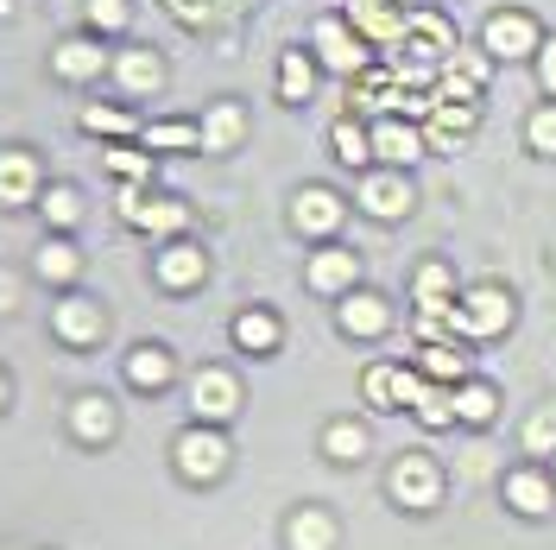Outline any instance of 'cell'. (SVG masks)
Instances as JSON below:
<instances>
[{
  "instance_id": "1",
  "label": "cell",
  "mask_w": 556,
  "mask_h": 550,
  "mask_svg": "<svg viewBox=\"0 0 556 550\" xmlns=\"http://www.w3.org/2000/svg\"><path fill=\"white\" fill-rule=\"evenodd\" d=\"M506 323H513V298H506L500 285H481V291H468V298L450 310V336H468V342L500 336Z\"/></svg>"
},
{
  "instance_id": "2",
  "label": "cell",
  "mask_w": 556,
  "mask_h": 550,
  "mask_svg": "<svg viewBox=\"0 0 556 550\" xmlns=\"http://www.w3.org/2000/svg\"><path fill=\"white\" fill-rule=\"evenodd\" d=\"M172 462H177L184 482H215V475L228 468V437H222L215 424H190L172 443Z\"/></svg>"
},
{
  "instance_id": "3",
  "label": "cell",
  "mask_w": 556,
  "mask_h": 550,
  "mask_svg": "<svg viewBox=\"0 0 556 550\" xmlns=\"http://www.w3.org/2000/svg\"><path fill=\"white\" fill-rule=\"evenodd\" d=\"M354 203L367 209L374 222H405L417 203V190H412V177L405 172H392V165H374V172H361V197Z\"/></svg>"
},
{
  "instance_id": "4",
  "label": "cell",
  "mask_w": 556,
  "mask_h": 550,
  "mask_svg": "<svg viewBox=\"0 0 556 550\" xmlns=\"http://www.w3.org/2000/svg\"><path fill=\"white\" fill-rule=\"evenodd\" d=\"M386 487H392V500L412 507V513H430V507L443 500V475H437L430 455H399L392 475H386Z\"/></svg>"
},
{
  "instance_id": "5",
  "label": "cell",
  "mask_w": 556,
  "mask_h": 550,
  "mask_svg": "<svg viewBox=\"0 0 556 550\" xmlns=\"http://www.w3.org/2000/svg\"><path fill=\"white\" fill-rule=\"evenodd\" d=\"M481 45H486V58H538L544 51V33H538V20L531 13H519V7H506V13H493L486 20V33H481Z\"/></svg>"
},
{
  "instance_id": "6",
  "label": "cell",
  "mask_w": 556,
  "mask_h": 550,
  "mask_svg": "<svg viewBox=\"0 0 556 550\" xmlns=\"http://www.w3.org/2000/svg\"><path fill=\"white\" fill-rule=\"evenodd\" d=\"M190 412H197V424H228V417L241 412V386H235V374L228 367H197V379H190Z\"/></svg>"
},
{
  "instance_id": "7",
  "label": "cell",
  "mask_w": 556,
  "mask_h": 550,
  "mask_svg": "<svg viewBox=\"0 0 556 550\" xmlns=\"http://www.w3.org/2000/svg\"><path fill=\"white\" fill-rule=\"evenodd\" d=\"M424 386H430V379L424 374H405V367H367V379H361V392H367V405H374V412H399V405H417V399H424Z\"/></svg>"
},
{
  "instance_id": "8",
  "label": "cell",
  "mask_w": 556,
  "mask_h": 550,
  "mask_svg": "<svg viewBox=\"0 0 556 550\" xmlns=\"http://www.w3.org/2000/svg\"><path fill=\"white\" fill-rule=\"evenodd\" d=\"M121 209L134 215L146 235H159V241H177V235H184V222H190V209L177 203V197H146L139 184L127 190V197H121Z\"/></svg>"
},
{
  "instance_id": "9",
  "label": "cell",
  "mask_w": 556,
  "mask_h": 550,
  "mask_svg": "<svg viewBox=\"0 0 556 550\" xmlns=\"http://www.w3.org/2000/svg\"><path fill=\"white\" fill-rule=\"evenodd\" d=\"M291 228H298V235H311V241L336 235V228H342V197H336V190H323V184L298 190V203H291Z\"/></svg>"
},
{
  "instance_id": "10",
  "label": "cell",
  "mask_w": 556,
  "mask_h": 550,
  "mask_svg": "<svg viewBox=\"0 0 556 550\" xmlns=\"http://www.w3.org/2000/svg\"><path fill=\"white\" fill-rule=\"evenodd\" d=\"M51 329H58V342H64V348L102 342V304H96V298H58V310H51Z\"/></svg>"
},
{
  "instance_id": "11",
  "label": "cell",
  "mask_w": 556,
  "mask_h": 550,
  "mask_svg": "<svg viewBox=\"0 0 556 550\" xmlns=\"http://www.w3.org/2000/svg\"><path fill=\"white\" fill-rule=\"evenodd\" d=\"M316 64H329L336 76H354V70L367 64L361 33H354L348 20H323V26H316Z\"/></svg>"
},
{
  "instance_id": "12",
  "label": "cell",
  "mask_w": 556,
  "mask_h": 550,
  "mask_svg": "<svg viewBox=\"0 0 556 550\" xmlns=\"http://www.w3.org/2000/svg\"><path fill=\"white\" fill-rule=\"evenodd\" d=\"M108 64H114V58H108V45H102V38H89V33L64 38V45L51 51V70H58L64 83H89V76H102Z\"/></svg>"
},
{
  "instance_id": "13",
  "label": "cell",
  "mask_w": 556,
  "mask_h": 550,
  "mask_svg": "<svg viewBox=\"0 0 556 550\" xmlns=\"http://www.w3.org/2000/svg\"><path fill=\"white\" fill-rule=\"evenodd\" d=\"M304 278H311V291H323V298H348L354 278H361V260H354V247H323L311 266H304Z\"/></svg>"
},
{
  "instance_id": "14",
  "label": "cell",
  "mask_w": 556,
  "mask_h": 550,
  "mask_svg": "<svg viewBox=\"0 0 556 550\" xmlns=\"http://www.w3.org/2000/svg\"><path fill=\"white\" fill-rule=\"evenodd\" d=\"M424 146H430V139L417 134L412 121H399V114L374 121V159H380V165H392V172H405V165H412Z\"/></svg>"
},
{
  "instance_id": "15",
  "label": "cell",
  "mask_w": 556,
  "mask_h": 550,
  "mask_svg": "<svg viewBox=\"0 0 556 550\" xmlns=\"http://www.w3.org/2000/svg\"><path fill=\"white\" fill-rule=\"evenodd\" d=\"M336 323H342V336H361V342H374V336H386L392 310H386V298H374V291H348L342 304H336Z\"/></svg>"
},
{
  "instance_id": "16",
  "label": "cell",
  "mask_w": 556,
  "mask_h": 550,
  "mask_svg": "<svg viewBox=\"0 0 556 550\" xmlns=\"http://www.w3.org/2000/svg\"><path fill=\"white\" fill-rule=\"evenodd\" d=\"M506 507L525 513V518H544L556 507V482L538 475V468H513V475H506Z\"/></svg>"
},
{
  "instance_id": "17",
  "label": "cell",
  "mask_w": 556,
  "mask_h": 550,
  "mask_svg": "<svg viewBox=\"0 0 556 550\" xmlns=\"http://www.w3.org/2000/svg\"><path fill=\"white\" fill-rule=\"evenodd\" d=\"M33 197H45L38 190V159L33 152H0V203L7 209H20V203H33Z\"/></svg>"
},
{
  "instance_id": "18",
  "label": "cell",
  "mask_w": 556,
  "mask_h": 550,
  "mask_svg": "<svg viewBox=\"0 0 556 550\" xmlns=\"http://www.w3.org/2000/svg\"><path fill=\"white\" fill-rule=\"evenodd\" d=\"M177 374V361H172V348L165 342H139L134 354H127V379H134L139 392H165Z\"/></svg>"
},
{
  "instance_id": "19",
  "label": "cell",
  "mask_w": 556,
  "mask_h": 550,
  "mask_svg": "<svg viewBox=\"0 0 556 550\" xmlns=\"http://www.w3.org/2000/svg\"><path fill=\"white\" fill-rule=\"evenodd\" d=\"M70 430H76L83 443H108V437L121 430V417H114V399H102V392H83V399L70 405Z\"/></svg>"
},
{
  "instance_id": "20",
  "label": "cell",
  "mask_w": 556,
  "mask_h": 550,
  "mask_svg": "<svg viewBox=\"0 0 556 550\" xmlns=\"http://www.w3.org/2000/svg\"><path fill=\"white\" fill-rule=\"evenodd\" d=\"M203 273H208L203 247H190V241H172L165 253H159V278H165L172 291H190V285H203Z\"/></svg>"
},
{
  "instance_id": "21",
  "label": "cell",
  "mask_w": 556,
  "mask_h": 550,
  "mask_svg": "<svg viewBox=\"0 0 556 550\" xmlns=\"http://www.w3.org/2000/svg\"><path fill=\"white\" fill-rule=\"evenodd\" d=\"M33 273L45 278V285H76V273H83V253L64 241V235H45V247H38Z\"/></svg>"
},
{
  "instance_id": "22",
  "label": "cell",
  "mask_w": 556,
  "mask_h": 550,
  "mask_svg": "<svg viewBox=\"0 0 556 550\" xmlns=\"http://www.w3.org/2000/svg\"><path fill=\"white\" fill-rule=\"evenodd\" d=\"M417 374L430 379V386H462V379H468V354H462L455 342H424Z\"/></svg>"
},
{
  "instance_id": "23",
  "label": "cell",
  "mask_w": 556,
  "mask_h": 550,
  "mask_svg": "<svg viewBox=\"0 0 556 550\" xmlns=\"http://www.w3.org/2000/svg\"><path fill=\"white\" fill-rule=\"evenodd\" d=\"M329 146H336V159H342L348 172H374V127L336 121V127H329Z\"/></svg>"
},
{
  "instance_id": "24",
  "label": "cell",
  "mask_w": 556,
  "mask_h": 550,
  "mask_svg": "<svg viewBox=\"0 0 556 550\" xmlns=\"http://www.w3.org/2000/svg\"><path fill=\"white\" fill-rule=\"evenodd\" d=\"M241 134H247V114L235 102H215L203 114V152H235Z\"/></svg>"
},
{
  "instance_id": "25",
  "label": "cell",
  "mask_w": 556,
  "mask_h": 550,
  "mask_svg": "<svg viewBox=\"0 0 556 550\" xmlns=\"http://www.w3.org/2000/svg\"><path fill=\"white\" fill-rule=\"evenodd\" d=\"M278 336H285V329H278L273 310H241V316H235V348H241V354H273Z\"/></svg>"
},
{
  "instance_id": "26",
  "label": "cell",
  "mask_w": 556,
  "mask_h": 550,
  "mask_svg": "<svg viewBox=\"0 0 556 550\" xmlns=\"http://www.w3.org/2000/svg\"><path fill=\"white\" fill-rule=\"evenodd\" d=\"M285 538H291V550H336V518L323 507H304V513H291Z\"/></svg>"
},
{
  "instance_id": "27",
  "label": "cell",
  "mask_w": 556,
  "mask_h": 550,
  "mask_svg": "<svg viewBox=\"0 0 556 550\" xmlns=\"http://www.w3.org/2000/svg\"><path fill=\"white\" fill-rule=\"evenodd\" d=\"M114 76H121L127 96H152V89L165 83V64H159L152 51H121V58H114Z\"/></svg>"
},
{
  "instance_id": "28",
  "label": "cell",
  "mask_w": 556,
  "mask_h": 550,
  "mask_svg": "<svg viewBox=\"0 0 556 550\" xmlns=\"http://www.w3.org/2000/svg\"><path fill=\"white\" fill-rule=\"evenodd\" d=\"M500 417V392L486 379H462L455 386V424H493Z\"/></svg>"
},
{
  "instance_id": "29",
  "label": "cell",
  "mask_w": 556,
  "mask_h": 550,
  "mask_svg": "<svg viewBox=\"0 0 556 550\" xmlns=\"http://www.w3.org/2000/svg\"><path fill=\"white\" fill-rule=\"evenodd\" d=\"M450 266H443V260H430V266H417V278H412V298H417V310H424V316H443V310H450Z\"/></svg>"
},
{
  "instance_id": "30",
  "label": "cell",
  "mask_w": 556,
  "mask_h": 550,
  "mask_svg": "<svg viewBox=\"0 0 556 550\" xmlns=\"http://www.w3.org/2000/svg\"><path fill=\"white\" fill-rule=\"evenodd\" d=\"M203 146V121H152L146 127V152H197Z\"/></svg>"
},
{
  "instance_id": "31",
  "label": "cell",
  "mask_w": 556,
  "mask_h": 550,
  "mask_svg": "<svg viewBox=\"0 0 556 550\" xmlns=\"http://www.w3.org/2000/svg\"><path fill=\"white\" fill-rule=\"evenodd\" d=\"M311 83H316V64L304 58V51H285L278 58V96L298 108V102H311Z\"/></svg>"
},
{
  "instance_id": "32",
  "label": "cell",
  "mask_w": 556,
  "mask_h": 550,
  "mask_svg": "<svg viewBox=\"0 0 556 550\" xmlns=\"http://www.w3.org/2000/svg\"><path fill=\"white\" fill-rule=\"evenodd\" d=\"M323 455H329V462H361V455H367V430L348 424V417H336V424L323 430Z\"/></svg>"
},
{
  "instance_id": "33",
  "label": "cell",
  "mask_w": 556,
  "mask_h": 550,
  "mask_svg": "<svg viewBox=\"0 0 556 550\" xmlns=\"http://www.w3.org/2000/svg\"><path fill=\"white\" fill-rule=\"evenodd\" d=\"M38 209H45V222H51L58 235H64V228H76V222H83V197H76L70 184H51V190L38 197Z\"/></svg>"
},
{
  "instance_id": "34",
  "label": "cell",
  "mask_w": 556,
  "mask_h": 550,
  "mask_svg": "<svg viewBox=\"0 0 556 550\" xmlns=\"http://www.w3.org/2000/svg\"><path fill=\"white\" fill-rule=\"evenodd\" d=\"M348 26H354V33H367V38H392V33H412V20H392V13H386L380 0H361V7L348 13Z\"/></svg>"
},
{
  "instance_id": "35",
  "label": "cell",
  "mask_w": 556,
  "mask_h": 550,
  "mask_svg": "<svg viewBox=\"0 0 556 550\" xmlns=\"http://www.w3.org/2000/svg\"><path fill=\"white\" fill-rule=\"evenodd\" d=\"M412 412H417V424H430V430L455 424V386H424V399H417Z\"/></svg>"
},
{
  "instance_id": "36",
  "label": "cell",
  "mask_w": 556,
  "mask_h": 550,
  "mask_svg": "<svg viewBox=\"0 0 556 550\" xmlns=\"http://www.w3.org/2000/svg\"><path fill=\"white\" fill-rule=\"evenodd\" d=\"M412 38H417V51H450L455 33H450V20H437V13H412Z\"/></svg>"
},
{
  "instance_id": "37",
  "label": "cell",
  "mask_w": 556,
  "mask_h": 550,
  "mask_svg": "<svg viewBox=\"0 0 556 550\" xmlns=\"http://www.w3.org/2000/svg\"><path fill=\"white\" fill-rule=\"evenodd\" d=\"M83 127L89 134H134V114L127 108H83Z\"/></svg>"
},
{
  "instance_id": "38",
  "label": "cell",
  "mask_w": 556,
  "mask_h": 550,
  "mask_svg": "<svg viewBox=\"0 0 556 550\" xmlns=\"http://www.w3.org/2000/svg\"><path fill=\"white\" fill-rule=\"evenodd\" d=\"M83 13H89L96 33H121L127 26V0H83Z\"/></svg>"
},
{
  "instance_id": "39",
  "label": "cell",
  "mask_w": 556,
  "mask_h": 550,
  "mask_svg": "<svg viewBox=\"0 0 556 550\" xmlns=\"http://www.w3.org/2000/svg\"><path fill=\"white\" fill-rule=\"evenodd\" d=\"M525 139H531V152H556V102L525 121Z\"/></svg>"
},
{
  "instance_id": "40",
  "label": "cell",
  "mask_w": 556,
  "mask_h": 550,
  "mask_svg": "<svg viewBox=\"0 0 556 550\" xmlns=\"http://www.w3.org/2000/svg\"><path fill=\"white\" fill-rule=\"evenodd\" d=\"M102 159H108V172H121V177H146V172H152V152H127V146H108Z\"/></svg>"
},
{
  "instance_id": "41",
  "label": "cell",
  "mask_w": 556,
  "mask_h": 550,
  "mask_svg": "<svg viewBox=\"0 0 556 550\" xmlns=\"http://www.w3.org/2000/svg\"><path fill=\"white\" fill-rule=\"evenodd\" d=\"M525 449L551 455V449H556V417H531V424H525Z\"/></svg>"
},
{
  "instance_id": "42",
  "label": "cell",
  "mask_w": 556,
  "mask_h": 550,
  "mask_svg": "<svg viewBox=\"0 0 556 550\" xmlns=\"http://www.w3.org/2000/svg\"><path fill=\"white\" fill-rule=\"evenodd\" d=\"M538 83H544V96H556V38H544V51H538Z\"/></svg>"
},
{
  "instance_id": "43",
  "label": "cell",
  "mask_w": 556,
  "mask_h": 550,
  "mask_svg": "<svg viewBox=\"0 0 556 550\" xmlns=\"http://www.w3.org/2000/svg\"><path fill=\"white\" fill-rule=\"evenodd\" d=\"M13 291H20V285H13V278L0 273V310H13Z\"/></svg>"
},
{
  "instance_id": "44",
  "label": "cell",
  "mask_w": 556,
  "mask_h": 550,
  "mask_svg": "<svg viewBox=\"0 0 556 550\" xmlns=\"http://www.w3.org/2000/svg\"><path fill=\"white\" fill-rule=\"evenodd\" d=\"M7 392H13V386H7V374H0V405H7Z\"/></svg>"
}]
</instances>
